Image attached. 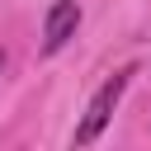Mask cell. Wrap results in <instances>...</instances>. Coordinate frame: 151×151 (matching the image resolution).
Returning a JSON list of instances; mask_svg holds the SVG:
<instances>
[{"mask_svg":"<svg viewBox=\"0 0 151 151\" xmlns=\"http://www.w3.org/2000/svg\"><path fill=\"white\" fill-rule=\"evenodd\" d=\"M127 80H132V66H123V71H113L99 90H94V99L85 104V118L76 123V146H90L104 127H109V118H113V109H118V99H123V90H127Z\"/></svg>","mask_w":151,"mask_h":151,"instance_id":"6da1fadb","label":"cell"},{"mask_svg":"<svg viewBox=\"0 0 151 151\" xmlns=\"http://www.w3.org/2000/svg\"><path fill=\"white\" fill-rule=\"evenodd\" d=\"M80 28V5L76 0H52L47 19H42V57H57Z\"/></svg>","mask_w":151,"mask_h":151,"instance_id":"7a4b0ae2","label":"cell"},{"mask_svg":"<svg viewBox=\"0 0 151 151\" xmlns=\"http://www.w3.org/2000/svg\"><path fill=\"white\" fill-rule=\"evenodd\" d=\"M0 71H5V52H0Z\"/></svg>","mask_w":151,"mask_h":151,"instance_id":"3957f363","label":"cell"}]
</instances>
